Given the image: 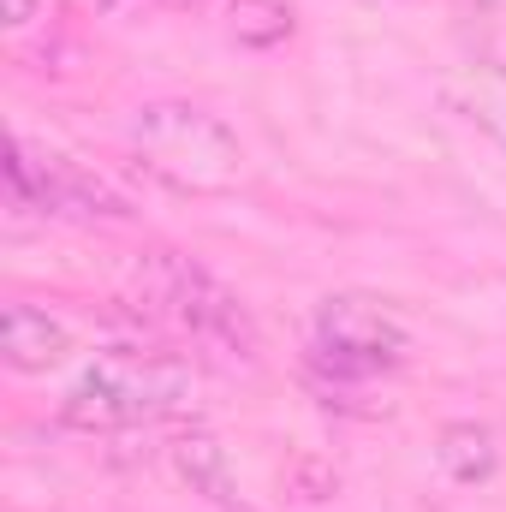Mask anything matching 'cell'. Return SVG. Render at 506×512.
<instances>
[{"label":"cell","instance_id":"1","mask_svg":"<svg viewBox=\"0 0 506 512\" xmlns=\"http://www.w3.org/2000/svg\"><path fill=\"white\" fill-rule=\"evenodd\" d=\"M137 286H143V298H149L191 346H203L209 358H221V364H233V370H251L256 364L262 334H256L245 298H239L215 268H203L197 256L143 251V262H137Z\"/></svg>","mask_w":506,"mask_h":512},{"label":"cell","instance_id":"2","mask_svg":"<svg viewBox=\"0 0 506 512\" xmlns=\"http://www.w3.org/2000/svg\"><path fill=\"white\" fill-rule=\"evenodd\" d=\"M191 364L167 352H108L60 399V423L78 435H120L137 423L173 417L191 405Z\"/></svg>","mask_w":506,"mask_h":512},{"label":"cell","instance_id":"3","mask_svg":"<svg viewBox=\"0 0 506 512\" xmlns=\"http://www.w3.org/2000/svg\"><path fill=\"white\" fill-rule=\"evenodd\" d=\"M126 143L155 179H167V185H179V191H227V185L245 173V143H239V131L227 126L221 114L197 108V102L161 96V102L131 108Z\"/></svg>","mask_w":506,"mask_h":512},{"label":"cell","instance_id":"4","mask_svg":"<svg viewBox=\"0 0 506 512\" xmlns=\"http://www.w3.org/2000/svg\"><path fill=\"white\" fill-rule=\"evenodd\" d=\"M405 322L370 292H334L310 322V370L316 387H364L405 364Z\"/></svg>","mask_w":506,"mask_h":512},{"label":"cell","instance_id":"5","mask_svg":"<svg viewBox=\"0 0 506 512\" xmlns=\"http://www.w3.org/2000/svg\"><path fill=\"white\" fill-rule=\"evenodd\" d=\"M6 197L12 209L24 215H48V221H126V197L114 185H102L96 173L72 167V161H54V155H36L30 143L12 137L6 149Z\"/></svg>","mask_w":506,"mask_h":512},{"label":"cell","instance_id":"6","mask_svg":"<svg viewBox=\"0 0 506 512\" xmlns=\"http://www.w3.org/2000/svg\"><path fill=\"white\" fill-rule=\"evenodd\" d=\"M66 352H72V328H66L54 310H42V304H30V298H12V304H6V316H0V358H6V370L42 376V370H54Z\"/></svg>","mask_w":506,"mask_h":512},{"label":"cell","instance_id":"7","mask_svg":"<svg viewBox=\"0 0 506 512\" xmlns=\"http://www.w3.org/2000/svg\"><path fill=\"white\" fill-rule=\"evenodd\" d=\"M167 465H173V477H179L197 501H209L215 512H245L239 483H233V465H227V447H221L209 429L173 435V441H167Z\"/></svg>","mask_w":506,"mask_h":512},{"label":"cell","instance_id":"8","mask_svg":"<svg viewBox=\"0 0 506 512\" xmlns=\"http://www.w3.org/2000/svg\"><path fill=\"white\" fill-rule=\"evenodd\" d=\"M435 465H441V477H447V483L477 489V483H489V477H495L501 447H495V435H489L483 423H447V429L435 435Z\"/></svg>","mask_w":506,"mask_h":512},{"label":"cell","instance_id":"9","mask_svg":"<svg viewBox=\"0 0 506 512\" xmlns=\"http://www.w3.org/2000/svg\"><path fill=\"white\" fill-rule=\"evenodd\" d=\"M292 30H298L292 0H227V36H233L239 48L268 54V48L292 42Z\"/></svg>","mask_w":506,"mask_h":512},{"label":"cell","instance_id":"10","mask_svg":"<svg viewBox=\"0 0 506 512\" xmlns=\"http://www.w3.org/2000/svg\"><path fill=\"white\" fill-rule=\"evenodd\" d=\"M447 102L506 143V66H471L459 84H447Z\"/></svg>","mask_w":506,"mask_h":512},{"label":"cell","instance_id":"11","mask_svg":"<svg viewBox=\"0 0 506 512\" xmlns=\"http://www.w3.org/2000/svg\"><path fill=\"white\" fill-rule=\"evenodd\" d=\"M42 18V0H6V24L12 30H24V24H36Z\"/></svg>","mask_w":506,"mask_h":512},{"label":"cell","instance_id":"12","mask_svg":"<svg viewBox=\"0 0 506 512\" xmlns=\"http://www.w3.org/2000/svg\"><path fill=\"white\" fill-rule=\"evenodd\" d=\"M96 6H120V0H96Z\"/></svg>","mask_w":506,"mask_h":512},{"label":"cell","instance_id":"13","mask_svg":"<svg viewBox=\"0 0 506 512\" xmlns=\"http://www.w3.org/2000/svg\"><path fill=\"white\" fill-rule=\"evenodd\" d=\"M179 6H197V0H179Z\"/></svg>","mask_w":506,"mask_h":512}]
</instances>
